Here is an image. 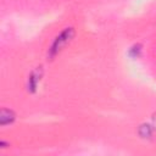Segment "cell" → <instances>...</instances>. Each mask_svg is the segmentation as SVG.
I'll return each mask as SVG.
<instances>
[{"label": "cell", "instance_id": "obj_1", "mask_svg": "<svg viewBox=\"0 0 156 156\" xmlns=\"http://www.w3.org/2000/svg\"><path fill=\"white\" fill-rule=\"evenodd\" d=\"M73 34H74L73 28H65V29L55 38L52 45L50 46V49H49V55H50V57H54V56L73 38Z\"/></svg>", "mask_w": 156, "mask_h": 156}, {"label": "cell", "instance_id": "obj_2", "mask_svg": "<svg viewBox=\"0 0 156 156\" xmlns=\"http://www.w3.org/2000/svg\"><path fill=\"white\" fill-rule=\"evenodd\" d=\"M13 113H12V111H10V110H1V115H0V122H1V124L2 126H5V124H7V123H10L12 119H13V116H12Z\"/></svg>", "mask_w": 156, "mask_h": 156}, {"label": "cell", "instance_id": "obj_3", "mask_svg": "<svg viewBox=\"0 0 156 156\" xmlns=\"http://www.w3.org/2000/svg\"><path fill=\"white\" fill-rule=\"evenodd\" d=\"M39 79H40L39 72H38V71L32 72V74H30V77H29V88H30V89H35V87H37Z\"/></svg>", "mask_w": 156, "mask_h": 156}]
</instances>
